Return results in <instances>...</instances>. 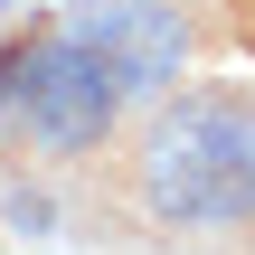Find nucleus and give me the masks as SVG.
<instances>
[{
  "label": "nucleus",
  "mask_w": 255,
  "mask_h": 255,
  "mask_svg": "<svg viewBox=\"0 0 255 255\" xmlns=\"http://www.w3.org/2000/svg\"><path fill=\"white\" fill-rule=\"evenodd\" d=\"M114 76H123V95L132 104H161L170 85H180V66H189V47H199V28L170 9V0H76V9H57Z\"/></svg>",
  "instance_id": "3"
},
{
  "label": "nucleus",
  "mask_w": 255,
  "mask_h": 255,
  "mask_svg": "<svg viewBox=\"0 0 255 255\" xmlns=\"http://www.w3.org/2000/svg\"><path fill=\"white\" fill-rule=\"evenodd\" d=\"M0 9H9V0H0Z\"/></svg>",
  "instance_id": "4"
},
{
  "label": "nucleus",
  "mask_w": 255,
  "mask_h": 255,
  "mask_svg": "<svg viewBox=\"0 0 255 255\" xmlns=\"http://www.w3.org/2000/svg\"><path fill=\"white\" fill-rule=\"evenodd\" d=\"M114 208L151 237H255V85H170L114 142Z\"/></svg>",
  "instance_id": "1"
},
{
  "label": "nucleus",
  "mask_w": 255,
  "mask_h": 255,
  "mask_svg": "<svg viewBox=\"0 0 255 255\" xmlns=\"http://www.w3.org/2000/svg\"><path fill=\"white\" fill-rule=\"evenodd\" d=\"M123 123H132L123 76H114L66 19H47V28H28V38L0 47V142H9V151L95 161V151L123 142Z\"/></svg>",
  "instance_id": "2"
}]
</instances>
